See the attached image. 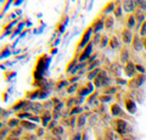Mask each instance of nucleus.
I'll list each match as a JSON object with an SVG mask.
<instances>
[{"label": "nucleus", "instance_id": "e433bc0d", "mask_svg": "<svg viewBox=\"0 0 146 140\" xmlns=\"http://www.w3.org/2000/svg\"><path fill=\"white\" fill-rule=\"evenodd\" d=\"M100 65H101V61H100V60L94 61L93 64H90L88 67H86V71H88V72H91V71L96 70V68H98V66H100Z\"/></svg>", "mask_w": 146, "mask_h": 140}, {"label": "nucleus", "instance_id": "f3484780", "mask_svg": "<svg viewBox=\"0 0 146 140\" xmlns=\"http://www.w3.org/2000/svg\"><path fill=\"white\" fill-rule=\"evenodd\" d=\"M124 105H125V108L129 113H135L136 112V104L134 100H131V99H125Z\"/></svg>", "mask_w": 146, "mask_h": 140}, {"label": "nucleus", "instance_id": "8fccbe9b", "mask_svg": "<svg viewBox=\"0 0 146 140\" xmlns=\"http://www.w3.org/2000/svg\"><path fill=\"white\" fill-rule=\"evenodd\" d=\"M56 125H58L57 124V121H55V119H52L51 122H50V123H49V125H48V130H50V132H51V130L55 128V127H56Z\"/></svg>", "mask_w": 146, "mask_h": 140}, {"label": "nucleus", "instance_id": "f704fd0d", "mask_svg": "<svg viewBox=\"0 0 146 140\" xmlns=\"http://www.w3.org/2000/svg\"><path fill=\"white\" fill-rule=\"evenodd\" d=\"M79 88V85L74 83V84H71V85H68L67 87V93L68 94H77V90H78Z\"/></svg>", "mask_w": 146, "mask_h": 140}, {"label": "nucleus", "instance_id": "f03ea898", "mask_svg": "<svg viewBox=\"0 0 146 140\" xmlns=\"http://www.w3.org/2000/svg\"><path fill=\"white\" fill-rule=\"evenodd\" d=\"M113 129L121 135V137H125V135H129V133H131V127L130 124L128 123L127 119H123V118H113L111 122Z\"/></svg>", "mask_w": 146, "mask_h": 140}, {"label": "nucleus", "instance_id": "4d7b16f0", "mask_svg": "<svg viewBox=\"0 0 146 140\" xmlns=\"http://www.w3.org/2000/svg\"><path fill=\"white\" fill-rule=\"evenodd\" d=\"M116 82H117V84H128L127 80L122 79V78H116Z\"/></svg>", "mask_w": 146, "mask_h": 140}, {"label": "nucleus", "instance_id": "7c9ffc66", "mask_svg": "<svg viewBox=\"0 0 146 140\" xmlns=\"http://www.w3.org/2000/svg\"><path fill=\"white\" fill-rule=\"evenodd\" d=\"M65 133V129H63V125H56L52 130H51V134L54 135V137H61V135Z\"/></svg>", "mask_w": 146, "mask_h": 140}, {"label": "nucleus", "instance_id": "a211bd4d", "mask_svg": "<svg viewBox=\"0 0 146 140\" xmlns=\"http://www.w3.org/2000/svg\"><path fill=\"white\" fill-rule=\"evenodd\" d=\"M43 93V89H35V90H32V92H27L26 93V99L27 100H33V99H36V98H40Z\"/></svg>", "mask_w": 146, "mask_h": 140}, {"label": "nucleus", "instance_id": "412c9836", "mask_svg": "<svg viewBox=\"0 0 146 140\" xmlns=\"http://www.w3.org/2000/svg\"><path fill=\"white\" fill-rule=\"evenodd\" d=\"M21 127L26 129V130H36L38 127H36V124H34L33 122L31 121H22L21 122Z\"/></svg>", "mask_w": 146, "mask_h": 140}, {"label": "nucleus", "instance_id": "49530a36", "mask_svg": "<svg viewBox=\"0 0 146 140\" xmlns=\"http://www.w3.org/2000/svg\"><path fill=\"white\" fill-rule=\"evenodd\" d=\"M139 34L141 35V38L146 37V21L144 22L143 25H141V27H140V31H139Z\"/></svg>", "mask_w": 146, "mask_h": 140}, {"label": "nucleus", "instance_id": "69168bd1", "mask_svg": "<svg viewBox=\"0 0 146 140\" xmlns=\"http://www.w3.org/2000/svg\"><path fill=\"white\" fill-rule=\"evenodd\" d=\"M21 140H26V139H21Z\"/></svg>", "mask_w": 146, "mask_h": 140}, {"label": "nucleus", "instance_id": "0e129e2a", "mask_svg": "<svg viewBox=\"0 0 146 140\" xmlns=\"http://www.w3.org/2000/svg\"><path fill=\"white\" fill-rule=\"evenodd\" d=\"M1 113H3V117H4V116L6 117V116H7V113H9V112H7V111H4V110H1Z\"/></svg>", "mask_w": 146, "mask_h": 140}, {"label": "nucleus", "instance_id": "c756f323", "mask_svg": "<svg viewBox=\"0 0 146 140\" xmlns=\"http://www.w3.org/2000/svg\"><path fill=\"white\" fill-rule=\"evenodd\" d=\"M117 93V88L116 87H112V85H110V87H106L102 89V94L104 95H115Z\"/></svg>", "mask_w": 146, "mask_h": 140}, {"label": "nucleus", "instance_id": "4c0bfd02", "mask_svg": "<svg viewBox=\"0 0 146 140\" xmlns=\"http://www.w3.org/2000/svg\"><path fill=\"white\" fill-rule=\"evenodd\" d=\"M98 100H99L100 102H102V104L110 102V101L112 100V96H111V95H104V94H100L99 98H98Z\"/></svg>", "mask_w": 146, "mask_h": 140}, {"label": "nucleus", "instance_id": "9d476101", "mask_svg": "<svg viewBox=\"0 0 146 140\" xmlns=\"http://www.w3.org/2000/svg\"><path fill=\"white\" fill-rule=\"evenodd\" d=\"M51 121H52V112L50 110H44L40 113V122H42L43 127H48Z\"/></svg>", "mask_w": 146, "mask_h": 140}, {"label": "nucleus", "instance_id": "bf43d9fd", "mask_svg": "<svg viewBox=\"0 0 146 140\" xmlns=\"http://www.w3.org/2000/svg\"><path fill=\"white\" fill-rule=\"evenodd\" d=\"M121 140H135V138L131 137V135H125V137H122Z\"/></svg>", "mask_w": 146, "mask_h": 140}, {"label": "nucleus", "instance_id": "ddd939ff", "mask_svg": "<svg viewBox=\"0 0 146 140\" xmlns=\"http://www.w3.org/2000/svg\"><path fill=\"white\" fill-rule=\"evenodd\" d=\"M131 48H133L135 51H141V49L144 48L143 39L140 38V34H134L133 42H131Z\"/></svg>", "mask_w": 146, "mask_h": 140}, {"label": "nucleus", "instance_id": "4be33fe9", "mask_svg": "<svg viewBox=\"0 0 146 140\" xmlns=\"http://www.w3.org/2000/svg\"><path fill=\"white\" fill-rule=\"evenodd\" d=\"M108 45L110 48L112 49V50H116V49H118L121 46V43H119V39H118L116 35H112L111 38H110V42H108Z\"/></svg>", "mask_w": 146, "mask_h": 140}, {"label": "nucleus", "instance_id": "c03bdc74", "mask_svg": "<svg viewBox=\"0 0 146 140\" xmlns=\"http://www.w3.org/2000/svg\"><path fill=\"white\" fill-rule=\"evenodd\" d=\"M32 113H29V112H18V113H16V117L17 118H27V119H29V117H31Z\"/></svg>", "mask_w": 146, "mask_h": 140}, {"label": "nucleus", "instance_id": "37998d69", "mask_svg": "<svg viewBox=\"0 0 146 140\" xmlns=\"http://www.w3.org/2000/svg\"><path fill=\"white\" fill-rule=\"evenodd\" d=\"M96 98H99V94H98V92H95V93L91 94L88 99H86V104H88V105H91L93 102H95V99Z\"/></svg>", "mask_w": 146, "mask_h": 140}, {"label": "nucleus", "instance_id": "2f4dec72", "mask_svg": "<svg viewBox=\"0 0 146 140\" xmlns=\"http://www.w3.org/2000/svg\"><path fill=\"white\" fill-rule=\"evenodd\" d=\"M100 68H96V70H94V71H91V72H88V76H86V78H88L89 82H94V79L98 77V74L100 73Z\"/></svg>", "mask_w": 146, "mask_h": 140}, {"label": "nucleus", "instance_id": "3c124183", "mask_svg": "<svg viewBox=\"0 0 146 140\" xmlns=\"http://www.w3.org/2000/svg\"><path fill=\"white\" fill-rule=\"evenodd\" d=\"M135 68H136V71H139L141 74H145V67H144L143 65L136 64V65H135Z\"/></svg>", "mask_w": 146, "mask_h": 140}, {"label": "nucleus", "instance_id": "423d86ee", "mask_svg": "<svg viewBox=\"0 0 146 140\" xmlns=\"http://www.w3.org/2000/svg\"><path fill=\"white\" fill-rule=\"evenodd\" d=\"M93 46H94L93 42H90L88 45H86V48L84 49V50L79 54L78 61L80 62V64H83V62H85L86 60H89V58H90V56H91V51H93Z\"/></svg>", "mask_w": 146, "mask_h": 140}, {"label": "nucleus", "instance_id": "6ab92c4d", "mask_svg": "<svg viewBox=\"0 0 146 140\" xmlns=\"http://www.w3.org/2000/svg\"><path fill=\"white\" fill-rule=\"evenodd\" d=\"M26 104H27V99H21V100H17V101L11 106V110H12V111L23 110L25 106H26Z\"/></svg>", "mask_w": 146, "mask_h": 140}, {"label": "nucleus", "instance_id": "1a4fd4ad", "mask_svg": "<svg viewBox=\"0 0 146 140\" xmlns=\"http://www.w3.org/2000/svg\"><path fill=\"white\" fill-rule=\"evenodd\" d=\"M121 38H122V42L124 43L125 45L128 44H130L131 42H133V38H134V34L133 32H131L130 29H128V28H122L121 29Z\"/></svg>", "mask_w": 146, "mask_h": 140}, {"label": "nucleus", "instance_id": "5701e85b", "mask_svg": "<svg viewBox=\"0 0 146 140\" xmlns=\"http://www.w3.org/2000/svg\"><path fill=\"white\" fill-rule=\"evenodd\" d=\"M90 89L88 88V85H79L78 90H77V96H80L83 98L85 95H88V94H90Z\"/></svg>", "mask_w": 146, "mask_h": 140}, {"label": "nucleus", "instance_id": "72a5a7b5", "mask_svg": "<svg viewBox=\"0 0 146 140\" xmlns=\"http://www.w3.org/2000/svg\"><path fill=\"white\" fill-rule=\"evenodd\" d=\"M68 85H70V82H68V80H66V79H63V80H60V82L56 83V87H55V89H56V90H60V89H62V88H67Z\"/></svg>", "mask_w": 146, "mask_h": 140}, {"label": "nucleus", "instance_id": "a878e982", "mask_svg": "<svg viewBox=\"0 0 146 140\" xmlns=\"http://www.w3.org/2000/svg\"><path fill=\"white\" fill-rule=\"evenodd\" d=\"M77 61H78V56L76 55L70 62H68V65H67V67H66V73H71V72L74 70V67L77 66V65H76V64H77Z\"/></svg>", "mask_w": 146, "mask_h": 140}, {"label": "nucleus", "instance_id": "c85d7f7f", "mask_svg": "<svg viewBox=\"0 0 146 140\" xmlns=\"http://www.w3.org/2000/svg\"><path fill=\"white\" fill-rule=\"evenodd\" d=\"M115 9H116V1H108L106 4V6H105V9H102V13H108L111 11H115Z\"/></svg>", "mask_w": 146, "mask_h": 140}, {"label": "nucleus", "instance_id": "052dcab7", "mask_svg": "<svg viewBox=\"0 0 146 140\" xmlns=\"http://www.w3.org/2000/svg\"><path fill=\"white\" fill-rule=\"evenodd\" d=\"M48 140H61V139L58 138V137H54V135L51 134V135H50V137L48 138Z\"/></svg>", "mask_w": 146, "mask_h": 140}, {"label": "nucleus", "instance_id": "338daca9", "mask_svg": "<svg viewBox=\"0 0 146 140\" xmlns=\"http://www.w3.org/2000/svg\"><path fill=\"white\" fill-rule=\"evenodd\" d=\"M145 16H146V12H145Z\"/></svg>", "mask_w": 146, "mask_h": 140}, {"label": "nucleus", "instance_id": "393cba45", "mask_svg": "<svg viewBox=\"0 0 146 140\" xmlns=\"http://www.w3.org/2000/svg\"><path fill=\"white\" fill-rule=\"evenodd\" d=\"M113 25H115V19L112 15H107L105 16V28L106 29H111Z\"/></svg>", "mask_w": 146, "mask_h": 140}, {"label": "nucleus", "instance_id": "de8ad7c7", "mask_svg": "<svg viewBox=\"0 0 146 140\" xmlns=\"http://www.w3.org/2000/svg\"><path fill=\"white\" fill-rule=\"evenodd\" d=\"M82 139H83V138H82V133H79V132L72 134L71 138H70V140H82Z\"/></svg>", "mask_w": 146, "mask_h": 140}, {"label": "nucleus", "instance_id": "473e14b6", "mask_svg": "<svg viewBox=\"0 0 146 140\" xmlns=\"http://www.w3.org/2000/svg\"><path fill=\"white\" fill-rule=\"evenodd\" d=\"M85 117H86V115H84V113H82V115H79L78 117H77V127H78L79 129H82L84 127V124H85Z\"/></svg>", "mask_w": 146, "mask_h": 140}, {"label": "nucleus", "instance_id": "4468645a", "mask_svg": "<svg viewBox=\"0 0 146 140\" xmlns=\"http://www.w3.org/2000/svg\"><path fill=\"white\" fill-rule=\"evenodd\" d=\"M129 49H128V45H124V46L122 48V50H121V55H119V61H121V64H128L129 62Z\"/></svg>", "mask_w": 146, "mask_h": 140}, {"label": "nucleus", "instance_id": "0eeeda50", "mask_svg": "<svg viewBox=\"0 0 146 140\" xmlns=\"http://www.w3.org/2000/svg\"><path fill=\"white\" fill-rule=\"evenodd\" d=\"M110 111H111V116L112 117H119V118H123V119H125L127 118V116L125 113L122 111V107L118 105L117 102H113L111 106H110Z\"/></svg>", "mask_w": 146, "mask_h": 140}, {"label": "nucleus", "instance_id": "680f3d73", "mask_svg": "<svg viewBox=\"0 0 146 140\" xmlns=\"http://www.w3.org/2000/svg\"><path fill=\"white\" fill-rule=\"evenodd\" d=\"M6 140H18V138H16V137H13V135H9V137L6 138Z\"/></svg>", "mask_w": 146, "mask_h": 140}, {"label": "nucleus", "instance_id": "09e8293b", "mask_svg": "<svg viewBox=\"0 0 146 140\" xmlns=\"http://www.w3.org/2000/svg\"><path fill=\"white\" fill-rule=\"evenodd\" d=\"M60 117L62 118V112H60V111H52V119L57 121Z\"/></svg>", "mask_w": 146, "mask_h": 140}, {"label": "nucleus", "instance_id": "f257e3e1", "mask_svg": "<svg viewBox=\"0 0 146 140\" xmlns=\"http://www.w3.org/2000/svg\"><path fill=\"white\" fill-rule=\"evenodd\" d=\"M50 64V57L48 55H40L35 61V65H34V70H33V79L35 83L40 82V80L44 79V74L48 70V66ZM33 82V83H34Z\"/></svg>", "mask_w": 146, "mask_h": 140}, {"label": "nucleus", "instance_id": "a19ab883", "mask_svg": "<svg viewBox=\"0 0 146 140\" xmlns=\"http://www.w3.org/2000/svg\"><path fill=\"white\" fill-rule=\"evenodd\" d=\"M22 133H23V128L21 127H17V128H15V129H12V132H11V135H13V137H16V138H18V137H21L22 135Z\"/></svg>", "mask_w": 146, "mask_h": 140}, {"label": "nucleus", "instance_id": "6e6552de", "mask_svg": "<svg viewBox=\"0 0 146 140\" xmlns=\"http://www.w3.org/2000/svg\"><path fill=\"white\" fill-rule=\"evenodd\" d=\"M91 29H93V33L94 34H98L100 31H101L104 27H105V17L102 19V17H96L93 22H91Z\"/></svg>", "mask_w": 146, "mask_h": 140}, {"label": "nucleus", "instance_id": "39448f33", "mask_svg": "<svg viewBox=\"0 0 146 140\" xmlns=\"http://www.w3.org/2000/svg\"><path fill=\"white\" fill-rule=\"evenodd\" d=\"M145 79H146V76L139 73V74H136L135 77H133V78L129 79V82H128V87H129L130 89H138L144 84Z\"/></svg>", "mask_w": 146, "mask_h": 140}, {"label": "nucleus", "instance_id": "58836bf2", "mask_svg": "<svg viewBox=\"0 0 146 140\" xmlns=\"http://www.w3.org/2000/svg\"><path fill=\"white\" fill-rule=\"evenodd\" d=\"M65 105H66V107L67 108H73L76 106V101H74V96H70L66 100V102H65Z\"/></svg>", "mask_w": 146, "mask_h": 140}, {"label": "nucleus", "instance_id": "5fc2aeb1", "mask_svg": "<svg viewBox=\"0 0 146 140\" xmlns=\"http://www.w3.org/2000/svg\"><path fill=\"white\" fill-rule=\"evenodd\" d=\"M78 79H79V76H77V77H71V78L68 79V82H70L71 84H74V83H76Z\"/></svg>", "mask_w": 146, "mask_h": 140}, {"label": "nucleus", "instance_id": "dca6fc26", "mask_svg": "<svg viewBox=\"0 0 146 140\" xmlns=\"http://www.w3.org/2000/svg\"><path fill=\"white\" fill-rule=\"evenodd\" d=\"M125 28L130 29V31L136 28V19H135L134 13H130V15H128L127 20H125Z\"/></svg>", "mask_w": 146, "mask_h": 140}, {"label": "nucleus", "instance_id": "79ce46f5", "mask_svg": "<svg viewBox=\"0 0 146 140\" xmlns=\"http://www.w3.org/2000/svg\"><path fill=\"white\" fill-rule=\"evenodd\" d=\"M108 42H110V39H108L107 35H102V37H101V40H100V43H99V46H100V48L107 46Z\"/></svg>", "mask_w": 146, "mask_h": 140}, {"label": "nucleus", "instance_id": "bb28decb", "mask_svg": "<svg viewBox=\"0 0 146 140\" xmlns=\"http://www.w3.org/2000/svg\"><path fill=\"white\" fill-rule=\"evenodd\" d=\"M102 140H116L112 128H106L104 130V139Z\"/></svg>", "mask_w": 146, "mask_h": 140}, {"label": "nucleus", "instance_id": "6e6d98bb", "mask_svg": "<svg viewBox=\"0 0 146 140\" xmlns=\"http://www.w3.org/2000/svg\"><path fill=\"white\" fill-rule=\"evenodd\" d=\"M7 129H1V140H4V138H7Z\"/></svg>", "mask_w": 146, "mask_h": 140}, {"label": "nucleus", "instance_id": "9b49d317", "mask_svg": "<svg viewBox=\"0 0 146 140\" xmlns=\"http://www.w3.org/2000/svg\"><path fill=\"white\" fill-rule=\"evenodd\" d=\"M122 5H123L124 11L128 12V13L135 12L136 9H138V4H136V1H130V0H125V1H123Z\"/></svg>", "mask_w": 146, "mask_h": 140}, {"label": "nucleus", "instance_id": "c9c22d12", "mask_svg": "<svg viewBox=\"0 0 146 140\" xmlns=\"http://www.w3.org/2000/svg\"><path fill=\"white\" fill-rule=\"evenodd\" d=\"M78 113H83V107H80V106H74L73 108H71L70 116H76V115H78Z\"/></svg>", "mask_w": 146, "mask_h": 140}, {"label": "nucleus", "instance_id": "864d4df0", "mask_svg": "<svg viewBox=\"0 0 146 140\" xmlns=\"http://www.w3.org/2000/svg\"><path fill=\"white\" fill-rule=\"evenodd\" d=\"M35 134H36V137H43V134H44V127L36 129V133Z\"/></svg>", "mask_w": 146, "mask_h": 140}, {"label": "nucleus", "instance_id": "cd10ccee", "mask_svg": "<svg viewBox=\"0 0 146 140\" xmlns=\"http://www.w3.org/2000/svg\"><path fill=\"white\" fill-rule=\"evenodd\" d=\"M52 102H54V111H60L61 112L65 104H63L58 98H52Z\"/></svg>", "mask_w": 146, "mask_h": 140}, {"label": "nucleus", "instance_id": "2eb2a0df", "mask_svg": "<svg viewBox=\"0 0 146 140\" xmlns=\"http://www.w3.org/2000/svg\"><path fill=\"white\" fill-rule=\"evenodd\" d=\"M110 72H111L116 78H119L121 72H122V66L118 64V62H112V64L110 65Z\"/></svg>", "mask_w": 146, "mask_h": 140}, {"label": "nucleus", "instance_id": "a18cd8bd", "mask_svg": "<svg viewBox=\"0 0 146 140\" xmlns=\"http://www.w3.org/2000/svg\"><path fill=\"white\" fill-rule=\"evenodd\" d=\"M43 106H44V110H50V108H54V102L52 100H46L43 102Z\"/></svg>", "mask_w": 146, "mask_h": 140}, {"label": "nucleus", "instance_id": "7ed1b4c3", "mask_svg": "<svg viewBox=\"0 0 146 140\" xmlns=\"http://www.w3.org/2000/svg\"><path fill=\"white\" fill-rule=\"evenodd\" d=\"M94 85L96 88H106V87H110L112 83V79L110 78V76L107 73L106 70H101L100 71V73L98 74V77L94 79Z\"/></svg>", "mask_w": 146, "mask_h": 140}, {"label": "nucleus", "instance_id": "e2e57ef3", "mask_svg": "<svg viewBox=\"0 0 146 140\" xmlns=\"http://www.w3.org/2000/svg\"><path fill=\"white\" fill-rule=\"evenodd\" d=\"M143 39V45L145 46V49H146V37H144V38H141Z\"/></svg>", "mask_w": 146, "mask_h": 140}, {"label": "nucleus", "instance_id": "b1692460", "mask_svg": "<svg viewBox=\"0 0 146 140\" xmlns=\"http://www.w3.org/2000/svg\"><path fill=\"white\" fill-rule=\"evenodd\" d=\"M21 119L20 118H17V117H15V118H10L7 121V127L9 128H11V129H15L17 127H20L21 125Z\"/></svg>", "mask_w": 146, "mask_h": 140}, {"label": "nucleus", "instance_id": "603ef678", "mask_svg": "<svg viewBox=\"0 0 146 140\" xmlns=\"http://www.w3.org/2000/svg\"><path fill=\"white\" fill-rule=\"evenodd\" d=\"M35 135L34 134H29V133H27L26 135H25V139L26 140H35Z\"/></svg>", "mask_w": 146, "mask_h": 140}, {"label": "nucleus", "instance_id": "ea45409f", "mask_svg": "<svg viewBox=\"0 0 146 140\" xmlns=\"http://www.w3.org/2000/svg\"><path fill=\"white\" fill-rule=\"evenodd\" d=\"M119 1H116V9H115V11H113V16L115 17H121L122 16V6H119Z\"/></svg>", "mask_w": 146, "mask_h": 140}, {"label": "nucleus", "instance_id": "f8f14e48", "mask_svg": "<svg viewBox=\"0 0 146 140\" xmlns=\"http://www.w3.org/2000/svg\"><path fill=\"white\" fill-rule=\"evenodd\" d=\"M124 73L127 77H129V78H133V77H135L136 74V68H135V65L133 64L131 61H129L128 64H125L124 66Z\"/></svg>", "mask_w": 146, "mask_h": 140}, {"label": "nucleus", "instance_id": "20e7f679", "mask_svg": "<svg viewBox=\"0 0 146 140\" xmlns=\"http://www.w3.org/2000/svg\"><path fill=\"white\" fill-rule=\"evenodd\" d=\"M91 34H93V29H91V27H88L83 34H82V37L79 39V42L78 44H77V49H76V52H78L79 50H82V49H84L86 48V45H88L90 43V37H91Z\"/></svg>", "mask_w": 146, "mask_h": 140}, {"label": "nucleus", "instance_id": "aec40b11", "mask_svg": "<svg viewBox=\"0 0 146 140\" xmlns=\"http://www.w3.org/2000/svg\"><path fill=\"white\" fill-rule=\"evenodd\" d=\"M31 110L33 111L35 115H39V113H42V112L44 111V106H43V104H40V102H36V101H32V105H31Z\"/></svg>", "mask_w": 146, "mask_h": 140}, {"label": "nucleus", "instance_id": "13d9d810", "mask_svg": "<svg viewBox=\"0 0 146 140\" xmlns=\"http://www.w3.org/2000/svg\"><path fill=\"white\" fill-rule=\"evenodd\" d=\"M58 32H60V33H63V31H65V25H63V23H58Z\"/></svg>", "mask_w": 146, "mask_h": 140}]
</instances>
